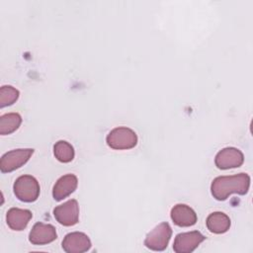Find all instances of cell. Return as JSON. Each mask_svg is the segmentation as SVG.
<instances>
[{"instance_id": "2", "label": "cell", "mask_w": 253, "mask_h": 253, "mask_svg": "<svg viewBox=\"0 0 253 253\" xmlns=\"http://www.w3.org/2000/svg\"><path fill=\"white\" fill-rule=\"evenodd\" d=\"M14 194L24 203H33L37 201L40 195V185L37 179L31 175L20 176L13 186Z\"/></svg>"}, {"instance_id": "5", "label": "cell", "mask_w": 253, "mask_h": 253, "mask_svg": "<svg viewBox=\"0 0 253 253\" xmlns=\"http://www.w3.org/2000/svg\"><path fill=\"white\" fill-rule=\"evenodd\" d=\"M33 153V148H20L6 152L0 160L1 172L9 173L20 168L28 162Z\"/></svg>"}, {"instance_id": "6", "label": "cell", "mask_w": 253, "mask_h": 253, "mask_svg": "<svg viewBox=\"0 0 253 253\" xmlns=\"http://www.w3.org/2000/svg\"><path fill=\"white\" fill-rule=\"evenodd\" d=\"M55 219L64 226H72L79 220V206L76 200H69L53 209Z\"/></svg>"}, {"instance_id": "4", "label": "cell", "mask_w": 253, "mask_h": 253, "mask_svg": "<svg viewBox=\"0 0 253 253\" xmlns=\"http://www.w3.org/2000/svg\"><path fill=\"white\" fill-rule=\"evenodd\" d=\"M171 235L172 229L169 223L161 222L147 233L144 239V245L150 250L162 251L167 247Z\"/></svg>"}, {"instance_id": "14", "label": "cell", "mask_w": 253, "mask_h": 253, "mask_svg": "<svg viewBox=\"0 0 253 253\" xmlns=\"http://www.w3.org/2000/svg\"><path fill=\"white\" fill-rule=\"evenodd\" d=\"M208 229L216 234L226 232L230 227V218L221 211L211 212L207 218Z\"/></svg>"}, {"instance_id": "17", "label": "cell", "mask_w": 253, "mask_h": 253, "mask_svg": "<svg viewBox=\"0 0 253 253\" xmlns=\"http://www.w3.org/2000/svg\"><path fill=\"white\" fill-rule=\"evenodd\" d=\"M19 98V91L12 86H2L0 89V107L4 108L14 104Z\"/></svg>"}, {"instance_id": "3", "label": "cell", "mask_w": 253, "mask_h": 253, "mask_svg": "<svg viewBox=\"0 0 253 253\" xmlns=\"http://www.w3.org/2000/svg\"><path fill=\"white\" fill-rule=\"evenodd\" d=\"M106 141L107 144L113 149H130L136 145L137 135L132 129L128 127L119 126L112 129L108 133Z\"/></svg>"}, {"instance_id": "15", "label": "cell", "mask_w": 253, "mask_h": 253, "mask_svg": "<svg viewBox=\"0 0 253 253\" xmlns=\"http://www.w3.org/2000/svg\"><path fill=\"white\" fill-rule=\"evenodd\" d=\"M22 118L17 113H9L0 117V134L6 135L14 132L20 126Z\"/></svg>"}, {"instance_id": "13", "label": "cell", "mask_w": 253, "mask_h": 253, "mask_svg": "<svg viewBox=\"0 0 253 253\" xmlns=\"http://www.w3.org/2000/svg\"><path fill=\"white\" fill-rule=\"evenodd\" d=\"M33 213L29 210H23L18 208H12L7 211L6 220L8 226L12 230L21 231L28 225Z\"/></svg>"}, {"instance_id": "7", "label": "cell", "mask_w": 253, "mask_h": 253, "mask_svg": "<svg viewBox=\"0 0 253 253\" xmlns=\"http://www.w3.org/2000/svg\"><path fill=\"white\" fill-rule=\"evenodd\" d=\"M206 237L200 231H190L179 233L174 240L173 250L176 253H191L193 252Z\"/></svg>"}, {"instance_id": "11", "label": "cell", "mask_w": 253, "mask_h": 253, "mask_svg": "<svg viewBox=\"0 0 253 253\" xmlns=\"http://www.w3.org/2000/svg\"><path fill=\"white\" fill-rule=\"evenodd\" d=\"M171 218L176 225L188 227L194 225L197 222L198 217L192 208L184 204H178L171 210Z\"/></svg>"}, {"instance_id": "1", "label": "cell", "mask_w": 253, "mask_h": 253, "mask_svg": "<svg viewBox=\"0 0 253 253\" xmlns=\"http://www.w3.org/2000/svg\"><path fill=\"white\" fill-rule=\"evenodd\" d=\"M250 186V177L246 173L233 176H219L213 179L211 192L217 201L226 200L231 194L245 195Z\"/></svg>"}, {"instance_id": "16", "label": "cell", "mask_w": 253, "mask_h": 253, "mask_svg": "<svg viewBox=\"0 0 253 253\" xmlns=\"http://www.w3.org/2000/svg\"><path fill=\"white\" fill-rule=\"evenodd\" d=\"M53 153L55 158L62 163H68L74 158V148L65 140H59L54 144Z\"/></svg>"}, {"instance_id": "9", "label": "cell", "mask_w": 253, "mask_h": 253, "mask_svg": "<svg viewBox=\"0 0 253 253\" xmlns=\"http://www.w3.org/2000/svg\"><path fill=\"white\" fill-rule=\"evenodd\" d=\"M57 237L55 227L51 224H46L42 222H37L30 234L29 240L32 244L35 245H44L54 241Z\"/></svg>"}, {"instance_id": "8", "label": "cell", "mask_w": 253, "mask_h": 253, "mask_svg": "<svg viewBox=\"0 0 253 253\" xmlns=\"http://www.w3.org/2000/svg\"><path fill=\"white\" fill-rule=\"evenodd\" d=\"M244 161L243 153L234 147H226L217 152L214 163L219 169L236 168L242 165Z\"/></svg>"}, {"instance_id": "10", "label": "cell", "mask_w": 253, "mask_h": 253, "mask_svg": "<svg viewBox=\"0 0 253 253\" xmlns=\"http://www.w3.org/2000/svg\"><path fill=\"white\" fill-rule=\"evenodd\" d=\"M91 248L89 237L83 232L68 233L62 241V249L67 253H82Z\"/></svg>"}, {"instance_id": "12", "label": "cell", "mask_w": 253, "mask_h": 253, "mask_svg": "<svg viewBox=\"0 0 253 253\" xmlns=\"http://www.w3.org/2000/svg\"><path fill=\"white\" fill-rule=\"evenodd\" d=\"M78 180L74 174H66L60 177L53 186L52 196L55 201H61L72 194L77 188Z\"/></svg>"}]
</instances>
